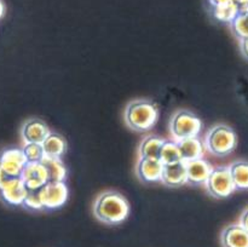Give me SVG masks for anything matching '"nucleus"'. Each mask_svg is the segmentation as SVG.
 I'll list each match as a JSON object with an SVG mask.
<instances>
[{
	"instance_id": "obj_14",
	"label": "nucleus",
	"mask_w": 248,
	"mask_h": 247,
	"mask_svg": "<svg viewBox=\"0 0 248 247\" xmlns=\"http://www.w3.org/2000/svg\"><path fill=\"white\" fill-rule=\"evenodd\" d=\"M222 247H248V232L240 223L230 224L220 234Z\"/></svg>"
},
{
	"instance_id": "obj_12",
	"label": "nucleus",
	"mask_w": 248,
	"mask_h": 247,
	"mask_svg": "<svg viewBox=\"0 0 248 247\" xmlns=\"http://www.w3.org/2000/svg\"><path fill=\"white\" fill-rule=\"evenodd\" d=\"M188 183L193 185H205L212 172L213 166L202 157V159L191 160L186 162Z\"/></svg>"
},
{
	"instance_id": "obj_11",
	"label": "nucleus",
	"mask_w": 248,
	"mask_h": 247,
	"mask_svg": "<svg viewBox=\"0 0 248 247\" xmlns=\"http://www.w3.org/2000/svg\"><path fill=\"white\" fill-rule=\"evenodd\" d=\"M21 178L29 190L40 189L48 183L47 171L43 162H28L22 172Z\"/></svg>"
},
{
	"instance_id": "obj_2",
	"label": "nucleus",
	"mask_w": 248,
	"mask_h": 247,
	"mask_svg": "<svg viewBox=\"0 0 248 247\" xmlns=\"http://www.w3.org/2000/svg\"><path fill=\"white\" fill-rule=\"evenodd\" d=\"M124 119L128 128L136 132L145 133L157 123L159 110L156 104L149 99H133L126 106Z\"/></svg>"
},
{
	"instance_id": "obj_8",
	"label": "nucleus",
	"mask_w": 248,
	"mask_h": 247,
	"mask_svg": "<svg viewBox=\"0 0 248 247\" xmlns=\"http://www.w3.org/2000/svg\"><path fill=\"white\" fill-rule=\"evenodd\" d=\"M27 164L28 160L23 150L18 148H10L0 153V169L10 176L21 177Z\"/></svg>"
},
{
	"instance_id": "obj_20",
	"label": "nucleus",
	"mask_w": 248,
	"mask_h": 247,
	"mask_svg": "<svg viewBox=\"0 0 248 247\" xmlns=\"http://www.w3.org/2000/svg\"><path fill=\"white\" fill-rule=\"evenodd\" d=\"M41 162L47 171L48 182H64L67 177V169L63 164L62 159L44 156Z\"/></svg>"
},
{
	"instance_id": "obj_9",
	"label": "nucleus",
	"mask_w": 248,
	"mask_h": 247,
	"mask_svg": "<svg viewBox=\"0 0 248 247\" xmlns=\"http://www.w3.org/2000/svg\"><path fill=\"white\" fill-rule=\"evenodd\" d=\"M164 164L159 159H144L138 157L136 164V176L143 183L161 182Z\"/></svg>"
},
{
	"instance_id": "obj_16",
	"label": "nucleus",
	"mask_w": 248,
	"mask_h": 247,
	"mask_svg": "<svg viewBox=\"0 0 248 247\" xmlns=\"http://www.w3.org/2000/svg\"><path fill=\"white\" fill-rule=\"evenodd\" d=\"M165 138L159 135H148L140 142L138 147V157L144 159H159L160 150L165 143Z\"/></svg>"
},
{
	"instance_id": "obj_13",
	"label": "nucleus",
	"mask_w": 248,
	"mask_h": 247,
	"mask_svg": "<svg viewBox=\"0 0 248 247\" xmlns=\"http://www.w3.org/2000/svg\"><path fill=\"white\" fill-rule=\"evenodd\" d=\"M161 183H164L169 188H179L188 183L186 162L179 161L164 165Z\"/></svg>"
},
{
	"instance_id": "obj_27",
	"label": "nucleus",
	"mask_w": 248,
	"mask_h": 247,
	"mask_svg": "<svg viewBox=\"0 0 248 247\" xmlns=\"http://www.w3.org/2000/svg\"><path fill=\"white\" fill-rule=\"evenodd\" d=\"M228 1V0H208V2H210L211 6H216V5H219L222 4V2H225Z\"/></svg>"
},
{
	"instance_id": "obj_21",
	"label": "nucleus",
	"mask_w": 248,
	"mask_h": 247,
	"mask_svg": "<svg viewBox=\"0 0 248 247\" xmlns=\"http://www.w3.org/2000/svg\"><path fill=\"white\" fill-rule=\"evenodd\" d=\"M159 160L164 165L174 164V162L182 161L181 150H179L178 143L173 139H166L161 150H160Z\"/></svg>"
},
{
	"instance_id": "obj_18",
	"label": "nucleus",
	"mask_w": 248,
	"mask_h": 247,
	"mask_svg": "<svg viewBox=\"0 0 248 247\" xmlns=\"http://www.w3.org/2000/svg\"><path fill=\"white\" fill-rule=\"evenodd\" d=\"M236 190H248V161L236 160L229 166Z\"/></svg>"
},
{
	"instance_id": "obj_4",
	"label": "nucleus",
	"mask_w": 248,
	"mask_h": 247,
	"mask_svg": "<svg viewBox=\"0 0 248 247\" xmlns=\"http://www.w3.org/2000/svg\"><path fill=\"white\" fill-rule=\"evenodd\" d=\"M202 130V121L188 109H179L170 120V135L174 142L199 137Z\"/></svg>"
},
{
	"instance_id": "obj_24",
	"label": "nucleus",
	"mask_w": 248,
	"mask_h": 247,
	"mask_svg": "<svg viewBox=\"0 0 248 247\" xmlns=\"http://www.w3.org/2000/svg\"><path fill=\"white\" fill-rule=\"evenodd\" d=\"M22 150H23L28 162H41V160L45 156L43 145L39 143H24Z\"/></svg>"
},
{
	"instance_id": "obj_10",
	"label": "nucleus",
	"mask_w": 248,
	"mask_h": 247,
	"mask_svg": "<svg viewBox=\"0 0 248 247\" xmlns=\"http://www.w3.org/2000/svg\"><path fill=\"white\" fill-rule=\"evenodd\" d=\"M51 133L47 124L38 118H31L24 121L21 127V137L23 143H39L43 144L44 140Z\"/></svg>"
},
{
	"instance_id": "obj_23",
	"label": "nucleus",
	"mask_w": 248,
	"mask_h": 247,
	"mask_svg": "<svg viewBox=\"0 0 248 247\" xmlns=\"http://www.w3.org/2000/svg\"><path fill=\"white\" fill-rule=\"evenodd\" d=\"M22 206L31 211L44 210L43 202H41V188L33 189V190L27 189V195L23 201V205Z\"/></svg>"
},
{
	"instance_id": "obj_28",
	"label": "nucleus",
	"mask_w": 248,
	"mask_h": 247,
	"mask_svg": "<svg viewBox=\"0 0 248 247\" xmlns=\"http://www.w3.org/2000/svg\"><path fill=\"white\" fill-rule=\"evenodd\" d=\"M4 14H5V6H4V4H2L1 0H0V18L4 16Z\"/></svg>"
},
{
	"instance_id": "obj_6",
	"label": "nucleus",
	"mask_w": 248,
	"mask_h": 247,
	"mask_svg": "<svg viewBox=\"0 0 248 247\" xmlns=\"http://www.w3.org/2000/svg\"><path fill=\"white\" fill-rule=\"evenodd\" d=\"M27 195V188L21 177L7 174L0 169V198L10 206H22Z\"/></svg>"
},
{
	"instance_id": "obj_7",
	"label": "nucleus",
	"mask_w": 248,
	"mask_h": 247,
	"mask_svg": "<svg viewBox=\"0 0 248 247\" xmlns=\"http://www.w3.org/2000/svg\"><path fill=\"white\" fill-rule=\"evenodd\" d=\"M68 199V186L65 182H48L41 188V202L44 210H56L62 207Z\"/></svg>"
},
{
	"instance_id": "obj_3",
	"label": "nucleus",
	"mask_w": 248,
	"mask_h": 247,
	"mask_svg": "<svg viewBox=\"0 0 248 247\" xmlns=\"http://www.w3.org/2000/svg\"><path fill=\"white\" fill-rule=\"evenodd\" d=\"M203 145L205 149L215 156H227L236 149L237 136L230 126L217 124L205 135Z\"/></svg>"
},
{
	"instance_id": "obj_22",
	"label": "nucleus",
	"mask_w": 248,
	"mask_h": 247,
	"mask_svg": "<svg viewBox=\"0 0 248 247\" xmlns=\"http://www.w3.org/2000/svg\"><path fill=\"white\" fill-rule=\"evenodd\" d=\"M230 28L239 40L248 38V12H240L234 21L230 23Z\"/></svg>"
},
{
	"instance_id": "obj_1",
	"label": "nucleus",
	"mask_w": 248,
	"mask_h": 247,
	"mask_svg": "<svg viewBox=\"0 0 248 247\" xmlns=\"http://www.w3.org/2000/svg\"><path fill=\"white\" fill-rule=\"evenodd\" d=\"M93 216L97 220L108 225H118L130 215L127 199L116 190H106L93 202Z\"/></svg>"
},
{
	"instance_id": "obj_19",
	"label": "nucleus",
	"mask_w": 248,
	"mask_h": 247,
	"mask_svg": "<svg viewBox=\"0 0 248 247\" xmlns=\"http://www.w3.org/2000/svg\"><path fill=\"white\" fill-rule=\"evenodd\" d=\"M211 7H212V16L217 21L223 22V23L230 24L234 21L235 17L240 14L239 7L236 6V4L232 0H228V1Z\"/></svg>"
},
{
	"instance_id": "obj_15",
	"label": "nucleus",
	"mask_w": 248,
	"mask_h": 247,
	"mask_svg": "<svg viewBox=\"0 0 248 247\" xmlns=\"http://www.w3.org/2000/svg\"><path fill=\"white\" fill-rule=\"evenodd\" d=\"M41 145L45 156L55 157V159H62L68 149L67 139L57 132H51Z\"/></svg>"
},
{
	"instance_id": "obj_26",
	"label": "nucleus",
	"mask_w": 248,
	"mask_h": 247,
	"mask_svg": "<svg viewBox=\"0 0 248 247\" xmlns=\"http://www.w3.org/2000/svg\"><path fill=\"white\" fill-rule=\"evenodd\" d=\"M240 48H241L242 55L248 60V38L240 40Z\"/></svg>"
},
{
	"instance_id": "obj_25",
	"label": "nucleus",
	"mask_w": 248,
	"mask_h": 247,
	"mask_svg": "<svg viewBox=\"0 0 248 247\" xmlns=\"http://www.w3.org/2000/svg\"><path fill=\"white\" fill-rule=\"evenodd\" d=\"M239 223L248 232V207L245 208L244 212H242L241 216H240Z\"/></svg>"
},
{
	"instance_id": "obj_5",
	"label": "nucleus",
	"mask_w": 248,
	"mask_h": 247,
	"mask_svg": "<svg viewBox=\"0 0 248 247\" xmlns=\"http://www.w3.org/2000/svg\"><path fill=\"white\" fill-rule=\"evenodd\" d=\"M206 191L215 199H225L232 195L235 189L229 166L213 167L207 182L205 183Z\"/></svg>"
},
{
	"instance_id": "obj_17",
	"label": "nucleus",
	"mask_w": 248,
	"mask_h": 247,
	"mask_svg": "<svg viewBox=\"0 0 248 247\" xmlns=\"http://www.w3.org/2000/svg\"><path fill=\"white\" fill-rule=\"evenodd\" d=\"M178 143L179 150H181L182 161H191V160L202 159L203 154H205V145L199 139V137L195 138H188V139H183Z\"/></svg>"
}]
</instances>
